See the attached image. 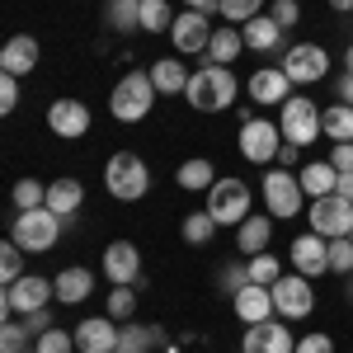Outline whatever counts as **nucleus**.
<instances>
[{
    "mask_svg": "<svg viewBox=\"0 0 353 353\" xmlns=\"http://www.w3.org/2000/svg\"><path fill=\"white\" fill-rule=\"evenodd\" d=\"M236 90H241L236 71H231V66H217V61H208V66H198V71L189 76L184 99H189L198 113H221V109L236 104Z\"/></svg>",
    "mask_w": 353,
    "mask_h": 353,
    "instance_id": "1",
    "label": "nucleus"
},
{
    "mask_svg": "<svg viewBox=\"0 0 353 353\" xmlns=\"http://www.w3.org/2000/svg\"><path fill=\"white\" fill-rule=\"evenodd\" d=\"M104 189L118 198V203H137L151 189V165L141 161L137 151H113L109 165H104Z\"/></svg>",
    "mask_w": 353,
    "mask_h": 353,
    "instance_id": "2",
    "label": "nucleus"
},
{
    "mask_svg": "<svg viewBox=\"0 0 353 353\" xmlns=\"http://www.w3.org/2000/svg\"><path fill=\"white\" fill-rule=\"evenodd\" d=\"M156 81H151V71H128L123 81L113 85L109 94V113L118 118V123H141L146 113H151V104H156Z\"/></svg>",
    "mask_w": 353,
    "mask_h": 353,
    "instance_id": "3",
    "label": "nucleus"
},
{
    "mask_svg": "<svg viewBox=\"0 0 353 353\" xmlns=\"http://www.w3.org/2000/svg\"><path fill=\"white\" fill-rule=\"evenodd\" d=\"M61 226L66 221L57 217L52 208H33V212H19V217L10 221V241L19 245V250H28V254H43V250L57 245Z\"/></svg>",
    "mask_w": 353,
    "mask_h": 353,
    "instance_id": "4",
    "label": "nucleus"
},
{
    "mask_svg": "<svg viewBox=\"0 0 353 353\" xmlns=\"http://www.w3.org/2000/svg\"><path fill=\"white\" fill-rule=\"evenodd\" d=\"M321 104L316 99H306V94H292L283 109H278V128H283V141H292V146H311V141H321L325 128H321Z\"/></svg>",
    "mask_w": 353,
    "mask_h": 353,
    "instance_id": "5",
    "label": "nucleus"
},
{
    "mask_svg": "<svg viewBox=\"0 0 353 353\" xmlns=\"http://www.w3.org/2000/svg\"><path fill=\"white\" fill-rule=\"evenodd\" d=\"M57 301V288L52 278H38V273H24L19 283H5V292H0V311L5 316H33V311H43V306H52Z\"/></svg>",
    "mask_w": 353,
    "mask_h": 353,
    "instance_id": "6",
    "label": "nucleus"
},
{
    "mask_svg": "<svg viewBox=\"0 0 353 353\" xmlns=\"http://www.w3.org/2000/svg\"><path fill=\"white\" fill-rule=\"evenodd\" d=\"M208 212L217 217V226H241V221L250 217V184L221 174L217 184L208 189Z\"/></svg>",
    "mask_w": 353,
    "mask_h": 353,
    "instance_id": "7",
    "label": "nucleus"
},
{
    "mask_svg": "<svg viewBox=\"0 0 353 353\" xmlns=\"http://www.w3.org/2000/svg\"><path fill=\"white\" fill-rule=\"evenodd\" d=\"M311 231L316 236H325V241H339V236H349L353 231V203L344 193H325V198H311Z\"/></svg>",
    "mask_w": 353,
    "mask_h": 353,
    "instance_id": "8",
    "label": "nucleus"
},
{
    "mask_svg": "<svg viewBox=\"0 0 353 353\" xmlns=\"http://www.w3.org/2000/svg\"><path fill=\"white\" fill-rule=\"evenodd\" d=\"M273 311H278L283 321H306V316L316 311V288H311V278H301L297 269L283 273V278L273 283Z\"/></svg>",
    "mask_w": 353,
    "mask_h": 353,
    "instance_id": "9",
    "label": "nucleus"
},
{
    "mask_svg": "<svg viewBox=\"0 0 353 353\" xmlns=\"http://www.w3.org/2000/svg\"><path fill=\"white\" fill-rule=\"evenodd\" d=\"M301 203H306V193H301V179L292 170H269L264 174V208H269V217L278 221H292L301 212Z\"/></svg>",
    "mask_w": 353,
    "mask_h": 353,
    "instance_id": "10",
    "label": "nucleus"
},
{
    "mask_svg": "<svg viewBox=\"0 0 353 353\" xmlns=\"http://www.w3.org/2000/svg\"><path fill=\"white\" fill-rule=\"evenodd\" d=\"M212 14H203V10H179L174 14V24H170V43H174V52L179 57H193V52H208L212 48Z\"/></svg>",
    "mask_w": 353,
    "mask_h": 353,
    "instance_id": "11",
    "label": "nucleus"
},
{
    "mask_svg": "<svg viewBox=\"0 0 353 353\" xmlns=\"http://www.w3.org/2000/svg\"><path fill=\"white\" fill-rule=\"evenodd\" d=\"M241 156L250 165H273L278 161V146H283V128L278 123H269V118H250V123H241Z\"/></svg>",
    "mask_w": 353,
    "mask_h": 353,
    "instance_id": "12",
    "label": "nucleus"
},
{
    "mask_svg": "<svg viewBox=\"0 0 353 353\" xmlns=\"http://www.w3.org/2000/svg\"><path fill=\"white\" fill-rule=\"evenodd\" d=\"M283 71L292 85H316L330 76V52L321 43H292L288 57H283Z\"/></svg>",
    "mask_w": 353,
    "mask_h": 353,
    "instance_id": "13",
    "label": "nucleus"
},
{
    "mask_svg": "<svg viewBox=\"0 0 353 353\" xmlns=\"http://www.w3.org/2000/svg\"><path fill=\"white\" fill-rule=\"evenodd\" d=\"M71 334H76V353H118V334H123V330H118V321L104 311V316H85Z\"/></svg>",
    "mask_w": 353,
    "mask_h": 353,
    "instance_id": "14",
    "label": "nucleus"
},
{
    "mask_svg": "<svg viewBox=\"0 0 353 353\" xmlns=\"http://www.w3.org/2000/svg\"><path fill=\"white\" fill-rule=\"evenodd\" d=\"M104 278H109L113 288H132L137 278H141V250L132 241L104 245Z\"/></svg>",
    "mask_w": 353,
    "mask_h": 353,
    "instance_id": "15",
    "label": "nucleus"
},
{
    "mask_svg": "<svg viewBox=\"0 0 353 353\" xmlns=\"http://www.w3.org/2000/svg\"><path fill=\"white\" fill-rule=\"evenodd\" d=\"M241 353H297V339L283 321H259V325L245 330Z\"/></svg>",
    "mask_w": 353,
    "mask_h": 353,
    "instance_id": "16",
    "label": "nucleus"
},
{
    "mask_svg": "<svg viewBox=\"0 0 353 353\" xmlns=\"http://www.w3.org/2000/svg\"><path fill=\"white\" fill-rule=\"evenodd\" d=\"M38 57H43V48H38V38L33 33H14L5 48H0V76H33L38 71Z\"/></svg>",
    "mask_w": 353,
    "mask_h": 353,
    "instance_id": "17",
    "label": "nucleus"
},
{
    "mask_svg": "<svg viewBox=\"0 0 353 353\" xmlns=\"http://www.w3.org/2000/svg\"><path fill=\"white\" fill-rule=\"evenodd\" d=\"M288 254H292V269H297L301 278H321V273H330V241L316 236V231L297 236Z\"/></svg>",
    "mask_w": 353,
    "mask_h": 353,
    "instance_id": "18",
    "label": "nucleus"
},
{
    "mask_svg": "<svg viewBox=\"0 0 353 353\" xmlns=\"http://www.w3.org/2000/svg\"><path fill=\"white\" fill-rule=\"evenodd\" d=\"M245 90H250V99L254 104H288L292 99V81H288V71L283 66H259L250 81H245Z\"/></svg>",
    "mask_w": 353,
    "mask_h": 353,
    "instance_id": "19",
    "label": "nucleus"
},
{
    "mask_svg": "<svg viewBox=\"0 0 353 353\" xmlns=\"http://www.w3.org/2000/svg\"><path fill=\"white\" fill-rule=\"evenodd\" d=\"M48 128L66 141H76V137L90 132V109L81 99H57V104H48Z\"/></svg>",
    "mask_w": 353,
    "mask_h": 353,
    "instance_id": "20",
    "label": "nucleus"
},
{
    "mask_svg": "<svg viewBox=\"0 0 353 353\" xmlns=\"http://www.w3.org/2000/svg\"><path fill=\"white\" fill-rule=\"evenodd\" d=\"M231 306H236V316H241L245 325H259V321H273V316H278V311H273V288H264V283L241 288V292L231 297Z\"/></svg>",
    "mask_w": 353,
    "mask_h": 353,
    "instance_id": "21",
    "label": "nucleus"
},
{
    "mask_svg": "<svg viewBox=\"0 0 353 353\" xmlns=\"http://www.w3.org/2000/svg\"><path fill=\"white\" fill-rule=\"evenodd\" d=\"M241 38L250 52H278L283 48V24L273 14H254L250 24H241Z\"/></svg>",
    "mask_w": 353,
    "mask_h": 353,
    "instance_id": "22",
    "label": "nucleus"
},
{
    "mask_svg": "<svg viewBox=\"0 0 353 353\" xmlns=\"http://www.w3.org/2000/svg\"><path fill=\"white\" fill-rule=\"evenodd\" d=\"M52 288H57V301H61V306H81V301L94 292V273L81 269V264H71V269H61L52 278Z\"/></svg>",
    "mask_w": 353,
    "mask_h": 353,
    "instance_id": "23",
    "label": "nucleus"
},
{
    "mask_svg": "<svg viewBox=\"0 0 353 353\" xmlns=\"http://www.w3.org/2000/svg\"><path fill=\"white\" fill-rule=\"evenodd\" d=\"M273 241V217H259V212H250V217L236 226V250L241 254H264Z\"/></svg>",
    "mask_w": 353,
    "mask_h": 353,
    "instance_id": "24",
    "label": "nucleus"
},
{
    "mask_svg": "<svg viewBox=\"0 0 353 353\" xmlns=\"http://www.w3.org/2000/svg\"><path fill=\"white\" fill-rule=\"evenodd\" d=\"M297 179H301V193H306V198H325V193L339 189V170L330 161H306L297 170Z\"/></svg>",
    "mask_w": 353,
    "mask_h": 353,
    "instance_id": "25",
    "label": "nucleus"
},
{
    "mask_svg": "<svg viewBox=\"0 0 353 353\" xmlns=\"http://www.w3.org/2000/svg\"><path fill=\"white\" fill-rule=\"evenodd\" d=\"M81 203H85V184L81 179H52V184H48V208H52L61 221L76 217Z\"/></svg>",
    "mask_w": 353,
    "mask_h": 353,
    "instance_id": "26",
    "label": "nucleus"
},
{
    "mask_svg": "<svg viewBox=\"0 0 353 353\" xmlns=\"http://www.w3.org/2000/svg\"><path fill=\"white\" fill-rule=\"evenodd\" d=\"M174 179H179V189H189V193H208L221 174H217V165H212V161L193 156V161H184L179 170H174Z\"/></svg>",
    "mask_w": 353,
    "mask_h": 353,
    "instance_id": "27",
    "label": "nucleus"
},
{
    "mask_svg": "<svg viewBox=\"0 0 353 353\" xmlns=\"http://www.w3.org/2000/svg\"><path fill=\"white\" fill-rule=\"evenodd\" d=\"M104 24L113 33H137L141 28V0H104Z\"/></svg>",
    "mask_w": 353,
    "mask_h": 353,
    "instance_id": "28",
    "label": "nucleus"
},
{
    "mask_svg": "<svg viewBox=\"0 0 353 353\" xmlns=\"http://www.w3.org/2000/svg\"><path fill=\"white\" fill-rule=\"evenodd\" d=\"M165 344V330L161 325H128L118 334V353H151Z\"/></svg>",
    "mask_w": 353,
    "mask_h": 353,
    "instance_id": "29",
    "label": "nucleus"
},
{
    "mask_svg": "<svg viewBox=\"0 0 353 353\" xmlns=\"http://www.w3.org/2000/svg\"><path fill=\"white\" fill-rule=\"evenodd\" d=\"M189 76H193V71L179 66V57H161V61L151 66V81H156L161 94H179V90H189Z\"/></svg>",
    "mask_w": 353,
    "mask_h": 353,
    "instance_id": "30",
    "label": "nucleus"
},
{
    "mask_svg": "<svg viewBox=\"0 0 353 353\" xmlns=\"http://www.w3.org/2000/svg\"><path fill=\"white\" fill-rule=\"evenodd\" d=\"M241 52H245L241 28H217V33H212V48H208V61H217V66H231V61H236Z\"/></svg>",
    "mask_w": 353,
    "mask_h": 353,
    "instance_id": "31",
    "label": "nucleus"
},
{
    "mask_svg": "<svg viewBox=\"0 0 353 353\" xmlns=\"http://www.w3.org/2000/svg\"><path fill=\"white\" fill-rule=\"evenodd\" d=\"M321 128L330 141H353V104H330L321 113Z\"/></svg>",
    "mask_w": 353,
    "mask_h": 353,
    "instance_id": "32",
    "label": "nucleus"
},
{
    "mask_svg": "<svg viewBox=\"0 0 353 353\" xmlns=\"http://www.w3.org/2000/svg\"><path fill=\"white\" fill-rule=\"evenodd\" d=\"M179 236H184L189 245H208L212 236H217V217H212L208 208H203V212H189L184 226H179Z\"/></svg>",
    "mask_w": 353,
    "mask_h": 353,
    "instance_id": "33",
    "label": "nucleus"
},
{
    "mask_svg": "<svg viewBox=\"0 0 353 353\" xmlns=\"http://www.w3.org/2000/svg\"><path fill=\"white\" fill-rule=\"evenodd\" d=\"M170 24H174L170 0H141V33H170Z\"/></svg>",
    "mask_w": 353,
    "mask_h": 353,
    "instance_id": "34",
    "label": "nucleus"
},
{
    "mask_svg": "<svg viewBox=\"0 0 353 353\" xmlns=\"http://www.w3.org/2000/svg\"><path fill=\"white\" fill-rule=\"evenodd\" d=\"M10 198H14V208H19V212H33V208H48V184H43V179H19Z\"/></svg>",
    "mask_w": 353,
    "mask_h": 353,
    "instance_id": "35",
    "label": "nucleus"
},
{
    "mask_svg": "<svg viewBox=\"0 0 353 353\" xmlns=\"http://www.w3.org/2000/svg\"><path fill=\"white\" fill-rule=\"evenodd\" d=\"M217 288L226 292V297H236L241 288H250V259H231V264H221Z\"/></svg>",
    "mask_w": 353,
    "mask_h": 353,
    "instance_id": "36",
    "label": "nucleus"
},
{
    "mask_svg": "<svg viewBox=\"0 0 353 353\" xmlns=\"http://www.w3.org/2000/svg\"><path fill=\"white\" fill-rule=\"evenodd\" d=\"M217 14L226 24H250L254 14H264V0H221Z\"/></svg>",
    "mask_w": 353,
    "mask_h": 353,
    "instance_id": "37",
    "label": "nucleus"
},
{
    "mask_svg": "<svg viewBox=\"0 0 353 353\" xmlns=\"http://www.w3.org/2000/svg\"><path fill=\"white\" fill-rule=\"evenodd\" d=\"M24 278V250L14 241L0 245V283H19Z\"/></svg>",
    "mask_w": 353,
    "mask_h": 353,
    "instance_id": "38",
    "label": "nucleus"
},
{
    "mask_svg": "<svg viewBox=\"0 0 353 353\" xmlns=\"http://www.w3.org/2000/svg\"><path fill=\"white\" fill-rule=\"evenodd\" d=\"M283 278V264L273 259V254H250V283H264V288H273Z\"/></svg>",
    "mask_w": 353,
    "mask_h": 353,
    "instance_id": "39",
    "label": "nucleus"
},
{
    "mask_svg": "<svg viewBox=\"0 0 353 353\" xmlns=\"http://www.w3.org/2000/svg\"><path fill=\"white\" fill-rule=\"evenodd\" d=\"M33 349L38 353H76V334H66V330H43L38 339H33Z\"/></svg>",
    "mask_w": 353,
    "mask_h": 353,
    "instance_id": "40",
    "label": "nucleus"
},
{
    "mask_svg": "<svg viewBox=\"0 0 353 353\" xmlns=\"http://www.w3.org/2000/svg\"><path fill=\"white\" fill-rule=\"evenodd\" d=\"M28 339H33V330H28V325H14V321L0 325V353H24Z\"/></svg>",
    "mask_w": 353,
    "mask_h": 353,
    "instance_id": "41",
    "label": "nucleus"
},
{
    "mask_svg": "<svg viewBox=\"0 0 353 353\" xmlns=\"http://www.w3.org/2000/svg\"><path fill=\"white\" fill-rule=\"evenodd\" d=\"M104 311H109L113 321H128V316L137 311V292H132V288H113L109 301H104Z\"/></svg>",
    "mask_w": 353,
    "mask_h": 353,
    "instance_id": "42",
    "label": "nucleus"
},
{
    "mask_svg": "<svg viewBox=\"0 0 353 353\" xmlns=\"http://www.w3.org/2000/svg\"><path fill=\"white\" fill-rule=\"evenodd\" d=\"M330 273H353V241L349 236H339V241H330Z\"/></svg>",
    "mask_w": 353,
    "mask_h": 353,
    "instance_id": "43",
    "label": "nucleus"
},
{
    "mask_svg": "<svg viewBox=\"0 0 353 353\" xmlns=\"http://www.w3.org/2000/svg\"><path fill=\"white\" fill-rule=\"evenodd\" d=\"M297 353H334V339H330L325 330H311V334L297 339Z\"/></svg>",
    "mask_w": 353,
    "mask_h": 353,
    "instance_id": "44",
    "label": "nucleus"
},
{
    "mask_svg": "<svg viewBox=\"0 0 353 353\" xmlns=\"http://www.w3.org/2000/svg\"><path fill=\"white\" fill-rule=\"evenodd\" d=\"M19 109V76H0V113Z\"/></svg>",
    "mask_w": 353,
    "mask_h": 353,
    "instance_id": "45",
    "label": "nucleus"
},
{
    "mask_svg": "<svg viewBox=\"0 0 353 353\" xmlns=\"http://www.w3.org/2000/svg\"><path fill=\"white\" fill-rule=\"evenodd\" d=\"M269 14H273V19H278L283 28H292V24L301 19V5H297V0H273V5H269Z\"/></svg>",
    "mask_w": 353,
    "mask_h": 353,
    "instance_id": "46",
    "label": "nucleus"
},
{
    "mask_svg": "<svg viewBox=\"0 0 353 353\" xmlns=\"http://www.w3.org/2000/svg\"><path fill=\"white\" fill-rule=\"evenodd\" d=\"M330 165H334L339 174H349L353 170V141H334V146H330Z\"/></svg>",
    "mask_w": 353,
    "mask_h": 353,
    "instance_id": "47",
    "label": "nucleus"
},
{
    "mask_svg": "<svg viewBox=\"0 0 353 353\" xmlns=\"http://www.w3.org/2000/svg\"><path fill=\"white\" fill-rule=\"evenodd\" d=\"M24 325L33 330V339H38L43 330H52V311H48V306H43V311H33V316H24Z\"/></svg>",
    "mask_w": 353,
    "mask_h": 353,
    "instance_id": "48",
    "label": "nucleus"
},
{
    "mask_svg": "<svg viewBox=\"0 0 353 353\" xmlns=\"http://www.w3.org/2000/svg\"><path fill=\"white\" fill-rule=\"evenodd\" d=\"M297 156H301V146H292V141H283V146H278V170H292V165H297Z\"/></svg>",
    "mask_w": 353,
    "mask_h": 353,
    "instance_id": "49",
    "label": "nucleus"
},
{
    "mask_svg": "<svg viewBox=\"0 0 353 353\" xmlns=\"http://www.w3.org/2000/svg\"><path fill=\"white\" fill-rule=\"evenodd\" d=\"M334 94H339V104H353V71H344V76L334 81Z\"/></svg>",
    "mask_w": 353,
    "mask_h": 353,
    "instance_id": "50",
    "label": "nucleus"
},
{
    "mask_svg": "<svg viewBox=\"0 0 353 353\" xmlns=\"http://www.w3.org/2000/svg\"><path fill=\"white\" fill-rule=\"evenodd\" d=\"M221 0H184V10H203V14H217Z\"/></svg>",
    "mask_w": 353,
    "mask_h": 353,
    "instance_id": "51",
    "label": "nucleus"
},
{
    "mask_svg": "<svg viewBox=\"0 0 353 353\" xmlns=\"http://www.w3.org/2000/svg\"><path fill=\"white\" fill-rule=\"evenodd\" d=\"M334 193H344V198L353 203V170H349V174H339V189H334Z\"/></svg>",
    "mask_w": 353,
    "mask_h": 353,
    "instance_id": "52",
    "label": "nucleus"
},
{
    "mask_svg": "<svg viewBox=\"0 0 353 353\" xmlns=\"http://www.w3.org/2000/svg\"><path fill=\"white\" fill-rule=\"evenodd\" d=\"M330 10H334V14H349V10H353V0H330Z\"/></svg>",
    "mask_w": 353,
    "mask_h": 353,
    "instance_id": "53",
    "label": "nucleus"
},
{
    "mask_svg": "<svg viewBox=\"0 0 353 353\" xmlns=\"http://www.w3.org/2000/svg\"><path fill=\"white\" fill-rule=\"evenodd\" d=\"M344 71H353V43H349V52H344Z\"/></svg>",
    "mask_w": 353,
    "mask_h": 353,
    "instance_id": "54",
    "label": "nucleus"
},
{
    "mask_svg": "<svg viewBox=\"0 0 353 353\" xmlns=\"http://www.w3.org/2000/svg\"><path fill=\"white\" fill-rule=\"evenodd\" d=\"M349 297H353V273H349Z\"/></svg>",
    "mask_w": 353,
    "mask_h": 353,
    "instance_id": "55",
    "label": "nucleus"
},
{
    "mask_svg": "<svg viewBox=\"0 0 353 353\" xmlns=\"http://www.w3.org/2000/svg\"><path fill=\"white\" fill-rule=\"evenodd\" d=\"M24 353H38V349H24Z\"/></svg>",
    "mask_w": 353,
    "mask_h": 353,
    "instance_id": "56",
    "label": "nucleus"
},
{
    "mask_svg": "<svg viewBox=\"0 0 353 353\" xmlns=\"http://www.w3.org/2000/svg\"><path fill=\"white\" fill-rule=\"evenodd\" d=\"M349 241H353V231H349Z\"/></svg>",
    "mask_w": 353,
    "mask_h": 353,
    "instance_id": "57",
    "label": "nucleus"
}]
</instances>
